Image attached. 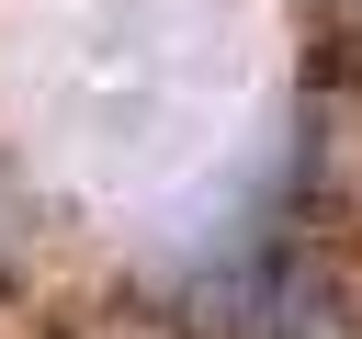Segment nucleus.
Returning a JSON list of instances; mask_svg holds the SVG:
<instances>
[{"instance_id": "1", "label": "nucleus", "mask_w": 362, "mask_h": 339, "mask_svg": "<svg viewBox=\"0 0 362 339\" xmlns=\"http://www.w3.org/2000/svg\"><path fill=\"white\" fill-rule=\"evenodd\" d=\"M102 339H158V328H102Z\"/></svg>"}]
</instances>
